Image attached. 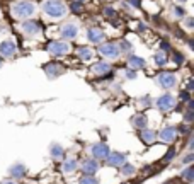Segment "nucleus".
Masks as SVG:
<instances>
[{
    "label": "nucleus",
    "instance_id": "43",
    "mask_svg": "<svg viewBox=\"0 0 194 184\" xmlns=\"http://www.w3.org/2000/svg\"><path fill=\"white\" fill-rule=\"evenodd\" d=\"M181 131L182 133H187V131H189V128H187V126H181Z\"/></svg>",
    "mask_w": 194,
    "mask_h": 184
},
{
    "label": "nucleus",
    "instance_id": "2",
    "mask_svg": "<svg viewBox=\"0 0 194 184\" xmlns=\"http://www.w3.org/2000/svg\"><path fill=\"white\" fill-rule=\"evenodd\" d=\"M12 12L15 17L19 19H26V17H31L32 14L36 12V7L32 2H29V0H19V2H15L12 7Z\"/></svg>",
    "mask_w": 194,
    "mask_h": 184
},
{
    "label": "nucleus",
    "instance_id": "27",
    "mask_svg": "<svg viewBox=\"0 0 194 184\" xmlns=\"http://www.w3.org/2000/svg\"><path fill=\"white\" fill-rule=\"evenodd\" d=\"M121 172L124 175H133L134 174V167L131 165V164H123V169H121Z\"/></svg>",
    "mask_w": 194,
    "mask_h": 184
},
{
    "label": "nucleus",
    "instance_id": "15",
    "mask_svg": "<svg viewBox=\"0 0 194 184\" xmlns=\"http://www.w3.org/2000/svg\"><path fill=\"white\" fill-rule=\"evenodd\" d=\"M140 137L143 138V141H145V143H147V145H151V143H153V141H155V131H153V130H148V128H143L141 131H140Z\"/></svg>",
    "mask_w": 194,
    "mask_h": 184
},
{
    "label": "nucleus",
    "instance_id": "37",
    "mask_svg": "<svg viewBox=\"0 0 194 184\" xmlns=\"http://www.w3.org/2000/svg\"><path fill=\"white\" fill-rule=\"evenodd\" d=\"M185 120H187V121H191V120H192V111H191V109H189L187 113H185Z\"/></svg>",
    "mask_w": 194,
    "mask_h": 184
},
{
    "label": "nucleus",
    "instance_id": "44",
    "mask_svg": "<svg viewBox=\"0 0 194 184\" xmlns=\"http://www.w3.org/2000/svg\"><path fill=\"white\" fill-rule=\"evenodd\" d=\"M2 184H17V182H14V181H4Z\"/></svg>",
    "mask_w": 194,
    "mask_h": 184
},
{
    "label": "nucleus",
    "instance_id": "23",
    "mask_svg": "<svg viewBox=\"0 0 194 184\" xmlns=\"http://www.w3.org/2000/svg\"><path fill=\"white\" fill-rule=\"evenodd\" d=\"M51 155H53V158H61L63 157V148H61L60 145H51Z\"/></svg>",
    "mask_w": 194,
    "mask_h": 184
},
{
    "label": "nucleus",
    "instance_id": "29",
    "mask_svg": "<svg viewBox=\"0 0 194 184\" xmlns=\"http://www.w3.org/2000/svg\"><path fill=\"white\" fill-rule=\"evenodd\" d=\"M174 157H175V148H170V150L167 152V155L164 157V162H170Z\"/></svg>",
    "mask_w": 194,
    "mask_h": 184
},
{
    "label": "nucleus",
    "instance_id": "42",
    "mask_svg": "<svg viewBox=\"0 0 194 184\" xmlns=\"http://www.w3.org/2000/svg\"><path fill=\"white\" fill-rule=\"evenodd\" d=\"M185 24H187V26H189V27H192V19H187V21H185Z\"/></svg>",
    "mask_w": 194,
    "mask_h": 184
},
{
    "label": "nucleus",
    "instance_id": "26",
    "mask_svg": "<svg viewBox=\"0 0 194 184\" xmlns=\"http://www.w3.org/2000/svg\"><path fill=\"white\" fill-rule=\"evenodd\" d=\"M182 177H184L187 182H191V181H192V177H194V169H192V167H187V169L182 172Z\"/></svg>",
    "mask_w": 194,
    "mask_h": 184
},
{
    "label": "nucleus",
    "instance_id": "10",
    "mask_svg": "<svg viewBox=\"0 0 194 184\" xmlns=\"http://www.w3.org/2000/svg\"><path fill=\"white\" fill-rule=\"evenodd\" d=\"M97 169H99V164L95 162L94 158H87V160H83L82 171H83L85 175H94L95 172H97Z\"/></svg>",
    "mask_w": 194,
    "mask_h": 184
},
{
    "label": "nucleus",
    "instance_id": "5",
    "mask_svg": "<svg viewBox=\"0 0 194 184\" xmlns=\"http://www.w3.org/2000/svg\"><path fill=\"white\" fill-rule=\"evenodd\" d=\"M99 51L102 53L104 56H107V58H117V55H119V48L116 46V44L112 43H104L99 46Z\"/></svg>",
    "mask_w": 194,
    "mask_h": 184
},
{
    "label": "nucleus",
    "instance_id": "36",
    "mask_svg": "<svg viewBox=\"0 0 194 184\" xmlns=\"http://www.w3.org/2000/svg\"><path fill=\"white\" fill-rule=\"evenodd\" d=\"M185 89H187V92H189V90H192V89H194V82L189 80V82H187V87H185Z\"/></svg>",
    "mask_w": 194,
    "mask_h": 184
},
{
    "label": "nucleus",
    "instance_id": "8",
    "mask_svg": "<svg viewBox=\"0 0 194 184\" xmlns=\"http://www.w3.org/2000/svg\"><path fill=\"white\" fill-rule=\"evenodd\" d=\"M60 33L65 39H75L78 34V27L75 26V24H72V22H68V24H65V26L61 27Z\"/></svg>",
    "mask_w": 194,
    "mask_h": 184
},
{
    "label": "nucleus",
    "instance_id": "48",
    "mask_svg": "<svg viewBox=\"0 0 194 184\" xmlns=\"http://www.w3.org/2000/svg\"><path fill=\"white\" fill-rule=\"evenodd\" d=\"M0 63H2V60H0Z\"/></svg>",
    "mask_w": 194,
    "mask_h": 184
},
{
    "label": "nucleus",
    "instance_id": "30",
    "mask_svg": "<svg viewBox=\"0 0 194 184\" xmlns=\"http://www.w3.org/2000/svg\"><path fill=\"white\" fill-rule=\"evenodd\" d=\"M119 44H121V50H123V51H131V43H129V41L123 39Z\"/></svg>",
    "mask_w": 194,
    "mask_h": 184
},
{
    "label": "nucleus",
    "instance_id": "34",
    "mask_svg": "<svg viewBox=\"0 0 194 184\" xmlns=\"http://www.w3.org/2000/svg\"><path fill=\"white\" fill-rule=\"evenodd\" d=\"M181 97L184 99V101H191V99H189V94H187V90H182V92H181Z\"/></svg>",
    "mask_w": 194,
    "mask_h": 184
},
{
    "label": "nucleus",
    "instance_id": "19",
    "mask_svg": "<svg viewBox=\"0 0 194 184\" xmlns=\"http://www.w3.org/2000/svg\"><path fill=\"white\" fill-rule=\"evenodd\" d=\"M128 63L131 68H143V67H145V60L140 58V56H131L128 60Z\"/></svg>",
    "mask_w": 194,
    "mask_h": 184
},
{
    "label": "nucleus",
    "instance_id": "35",
    "mask_svg": "<svg viewBox=\"0 0 194 184\" xmlns=\"http://www.w3.org/2000/svg\"><path fill=\"white\" fill-rule=\"evenodd\" d=\"M160 46H162V51H168V50H170V44L165 43V41H164L162 44H160Z\"/></svg>",
    "mask_w": 194,
    "mask_h": 184
},
{
    "label": "nucleus",
    "instance_id": "20",
    "mask_svg": "<svg viewBox=\"0 0 194 184\" xmlns=\"http://www.w3.org/2000/svg\"><path fill=\"white\" fill-rule=\"evenodd\" d=\"M78 58L80 60H92V51L87 46H80L78 48Z\"/></svg>",
    "mask_w": 194,
    "mask_h": 184
},
{
    "label": "nucleus",
    "instance_id": "14",
    "mask_svg": "<svg viewBox=\"0 0 194 184\" xmlns=\"http://www.w3.org/2000/svg\"><path fill=\"white\" fill-rule=\"evenodd\" d=\"M160 140L165 141V143H172L174 138H175V130L170 128V126H167V128H164L162 131H160Z\"/></svg>",
    "mask_w": 194,
    "mask_h": 184
},
{
    "label": "nucleus",
    "instance_id": "25",
    "mask_svg": "<svg viewBox=\"0 0 194 184\" xmlns=\"http://www.w3.org/2000/svg\"><path fill=\"white\" fill-rule=\"evenodd\" d=\"M78 184H99V181L92 177V175H83L82 179L78 181Z\"/></svg>",
    "mask_w": 194,
    "mask_h": 184
},
{
    "label": "nucleus",
    "instance_id": "1",
    "mask_svg": "<svg viewBox=\"0 0 194 184\" xmlns=\"http://www.w3.org/2000/svg\"><path fill=\"white\" fill-rule=\"evenodd\" d=\"M43 10H44V14H48L53 19L63 17L65 14H66V7H65V4L61 0H44Z\"/></svg>",
    "mask_w": 194,
    "mask_h": 184
},
{
    "label": "nucleus",
    "instance_id": "31",
    "mask_svg": "<svg viewBox=\"0 0 194 184\" xmlns=\"http://www.w3.org/2000/svg\"><path fill=\"white\" fill-rule=\"evenodd\" d=\"M104 14H106L107 17H114V16H116V10L111 9V7H106V9H104Z\"/></svg>",
    "mask_w": 194,
    "mask_h": 184
},
{
    "label": "nucleus",
    "instance_id": "24",
    "mask_svg": "<svg viewBox=\"0 0 194 184\" xmlns=\"http://www.w3.org/2000/svg\"><path fill=\"white\" fill-rule=\"evenodd\" d=\"M44 70H46V73H49L51 77H55V75L60 73V67H58V65H46Z\"/></svg>",
    "mask_w": 194,
    "mask_h": 184
},
{
    "label": "nucleus",
    "instance_id": "32",
    "mask_svg": "<svg viewBox=\"0 0 194 184\" xmlns=\"http://www.w3.org/2000/svg\"><path fill=\"white\" fill-rule=\"evenodd\" d=\"M174 61H175L177 65H181L182 61H184V56H182V55H179V53H174Z\"/></svg>",
    "mask_w": 194,
    "mask_h": 184
},
{
    "label": "nucleus",
    "instance_id": "45",
    "mask_svg": "<svg viewBox=\"0 0 194 184\" xmlns=\"http://www.w3.org/2000/svg\"><path fill=\"white\" fill-rule=\"evenodd\" d=\"M75 2H80V4H82V2H85V0H75Z\"/></svg>",
    "mask_w": 194,
    "mask_h": 184
},
{
    "label": "nucleus",
    "instance_id": "40",
    "mask_svg": "<svg viewBox=\"0 0 194 184\" xmlns=\"http://www.w3.org/2000/svg\"><path fill=\"white\" fill-rule=\"evenodd\" d=\"M182 14H184V10L181 7H175V16H182Z\"/></svg>",
    "mask_w": 194,
    "mask_h": 184
},
{
    "label": "nucleus",
    "instance_id": "13",
    "mask_svg": "<svg viewBox=\"0 0 194 184\" xmlns=\"http://www.w3.org/2000/svg\"><path fill=\"white\" fill-rule=\"evenodd\" d=\"M22 31H24L26 34H29V36H34V34L39 33V24L36 21H27V22L22 24Z\"/></svg>",
    "mask_w": 194,
    "mask_h": 184
},
{
    "label": "nucleus",
    "instance_id": "22",
    "mask_svg": "<svg viewBox=\"0 0 194 184\" xmlns=\"http://www.w3.org/2000/svg\"><path fill=\"white\" fill-rule=\"evenodd\" d=\"M155 63L158 65V67L165 65V63H167V55H165L164 51H158V53H155Z\"/></svg>",
    "mask_w": 194,
    "mask_h": 184
},
{
    "label": "nucleus",
    "instance_id": "6",
    "mask_svg": "<svg viewBox=\"0 0 194 184\" xmlns=\"http://www.w3.org/2000/svg\"><path fill=\"white\" fill-rule=\"evenodd\" d=\"M175 75L174 73H170V72H162L158 75V84H160V87H165V89H170V87H174L175 85Z\"/></svg>",
    "mask_w": 194,
    "mask_h": 184
},
{
    "label": "nucleus",
    "instance_id": "4",
    "mask_svg": "<svg viewBox=\"0 0 194 184\" xmlns=\"http://www.w3.org/2000/svg\"><path fill=\"white\" fill-rule=\"evenodd\" d=\"M174 104H175V101H174V95L170 94H164L157 99V107L160 111H170L174 107Z\"/></svg>",
    "mask_w": 194,
    "mask_h": 184
},
{
    "label": "nucleus",
    "instance_id": "39",
    "mask_svg": "<svg viewBox=\"0 0 194 184\" xmlns=\"http://www.w3.org/2000/svg\"><path fill=\"white\" fill-rule=\"evenodd\" d=\"M141 104H143V106H148V104H150V99H148V97H143L141 99Z\"/></svg>",
    "mask_w": 194,
    "mask_h": 184
},
{
    "label": "nucleus",
    "instance_id": "7",
    "mask_svg": "<svg viewBox=\"0 0 194 184\" xmlns=\"http://www.w3.org/2000/svg\"><path fill=\"white\" fill-rule=\"evenodd\" d=\"M92 155H94V158H107L109 155V147L106 145V143H95L94 147L90 148Z\"/></svg>",
    "mask_w": 194,
    "mask_h": 184
},
{
    "label": "nucleus",
    "instance_id": "21",
    "mask_svg": "<svg viewBox=\"0 0 194 184\" xmlns=\"http://www.w3.org/2000/svg\"><path fill=\"white\" fill-rule=\"evenodd\" d=\"M75 169H77V160H75V158H68V160L63 164V171L65 172H73Z\"/></svg>",
    "mask_w": 194,
    "mask_h": 184
},
{
    "label": "nucleus",
    "instance_id": "33",
    "mask_svg": "<svg viewBox=\"0 0 194 184\" xmlns=\"http://www.w3.org/2000/svg\"><path fill=\"white\" fill-rule=\"evenodd\" d=\"M124 75H126V77H128V78H134V77H136V75H134V72H133V70H126V72H124Z\"/></svg>",
    "mask_w": 194,
    "mask_h": 184
},
{
    "label": "nucleus",
    "instance_id": "16",
    "mask_svg": "<svg viewBox=\"0 0 194 184\" xmlns=\"http://www.w3.org/2000/svg\"><path fill=\"white\" fill-rule=\"evenodd\" d=\"M109 70H111V67H109L107 63H95L94 67H92V73L99 75V77H102V75L109 73Z\"/></svg>",
    "mask_w": 194,
    "mask_h": 184
},
{
    "label": "nucleus",
    "instance_id": "9",
    "mask_svg": "<svg viewBox=\"0 0 194 184\" xmlns=\"http://www.w3.org/2000/svg\"><path fill=\"white\" fill-rule=\"evenodd\" d=\"M15 50H17V46H15L14 41H4V43L0 44V55L4 56V58L12 56L14 53H15Z\"/></svg>",
    "mask_w": 194,
    "mask_h": 184
},
{
    "label": "nucleus",
    "instance_id": "28",
    "mask_svg": "<svg viewBox=\"0 0 194 184\" xmlns=\"http://www.w3.org/2000/svg\"><path fill=\"white\" fill-rule=\"evenodd\" d=\"M72 12L73 14H82L83 12V5L80 2H72Z\"/></svg>",
    "mask_w": 194,
    "mask_h": 184
},
{
    "label": "nucleus",
    "instance_id": "17",
    "mask_svg": "<svg viewBox=\"0 0 194 184\" xmlns=\"http://www.w3.org/2000/svg\"><path fill=\"white\" fill-rule=\"evenodd\" d=\"M10 174H12L14 177L21 179V177H24V175H26V167L22 165V164H15V165L10 167Z\"/></svg>",
    "mask_w": 194,
    "mask_h": 184
},
{
    "label": "nucleus",
    "instance_id": "12",
    "mask_svg": "<svg viewBox=\"0 0 194 184\" xmlns=\"http://www.w3.org/2000/svg\"><path fill=\"white\" fill-rule=\"evenodd\" d=\"M107 162L109 165H123L126 162V155L124 154H119V152H114V154H109L107 155Z\"/></svg>",
    "mask_w": 194,
    "mask_h": 184
},
{
    "label": "nucleus",
    "instance_id": "18",
    "mask_svg": "<svg viewBox=\"0 0 194 184\" xmlns=\"http://www.w3.org/2000/svg\"><path fill=\"white\" fill-rule=\"evenodd\" d=\"M147 123H148V120H147V116H145V114H138V116H136V118L133 120L134 128H138V130L147 128Z\"/></svg>",
    "mask_w": 194,
    "mask_h": 184
},
{
    "label": "nucleus",
    "instance_id": "41",
    "mask_svg": "<svg viewBox=\"0 0 194 184\" xmlns=\"http://www.w3.org/2000/svg\"><path fill=\"white\" fill-rule=\"evenodd\" d=\"M131 5H133V7H138V5H140V0H131Z\"/></svg>",
    "mask_w": 194,
    "mask_h": 184
},
{
    "label": "nucleus",
    "instance_id": "11",
    "mask_svg": "<svg viewBox=\"0 0 194 184\" xmlns=\"http://www.w3.org/2000/svg\"><path fill=\"white\" fill-rule=\"evenodd\" d=\"M87 39H89V41H90V43H102L104 41V33L100 29H89L87 31Z\"/></svg>",
    "mask_w": 194,
    "mask_h": 184
},
{
    "label": "nucleus",
    "instance_id": "46",
    "mask_svg": "<svg viewBox=\"0 0 194 184\" xmlns=\"http://www.w3.org/2000/svg\"><path fill=\"white\" fill-rule=\"evenodd\" d=\"M179 2H185V0H179Z\"/></svg>",
    "mask_w": 194,
    "mask_h": 184
},
{
    "label": "nucleus",
    "instance_id": "3",
    "mask_svg": "<svg viewBox=\"0 0 194 184\" xmlns=\"http://www.w3.org/2000/svg\"><path fill=\"white\" fill-rule=\"evenodd\" d=\"M48 51L55 56H63L70 51V46L65 41H51V43L48 44Z\"/></svg>",
    "mask_w": 194,
    "mask_h": 184
},
{
    "label": "nucleus",
    "instance_id": "47",
    "mask_svg": "<svg viewBox=\"0 0 194 184\" xmlns=\"http://www.w3.org/2000/svg\"><path fill=\"white\" fill-rule=\"evenodd\" d=\"M168 184H174V182H168Z\"/></svg>",
    "mask_w": 194,
    "mask_h": 184
},
{
    "label": "nucleus",
    "instance_id": "38",
    "mask_svg": "<svg viewBox=\"0 0 194 184\" xmlns=\"http://www.w3.org/2000/svg\"><path fill=\"white\" fill-rule=\"evenodd\" d=\"M192 157H194V155H192V154H187V157H185V158H184V162H185V164H189V162H191V160H192Z\"/></svg>",
    "mask_w": 194,
    "mask_h": 184
}]
</instances>
